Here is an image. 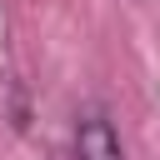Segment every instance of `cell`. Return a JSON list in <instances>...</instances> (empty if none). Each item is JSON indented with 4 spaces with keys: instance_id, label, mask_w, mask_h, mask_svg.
<instances>
[{
    "instance_id": "obj_1",
    "label": "cell",
    "mask_w": 160,
    "mask_h": 160,
    "mask_svg": "<svg viewBox=\"0 0 160 160\" xmlns=\"http://www.w3.org/2000/svg\"><path fill=\"white\" fill-rule=\"evenodd\" d=\"M75 160H125L120 135H115V125L100 110L80 115V125H75Z\"/></svg>"
}]
</instances>
